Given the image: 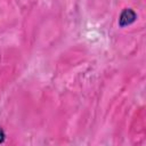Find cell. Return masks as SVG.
Listing matches in <instances>:
<instances>
[{
  "label": "cell",
  "mask_w": 146,
  "mask_h": 146,
  "mask_svg": "<svg viewBox=\"0 0 146 146\" xmlns=\"http://www.w3.org/2000/svg\"><path fill=\"white\" fill-rule=\"evenodd\" d=\"M5 137H6V136H5V132H3V130L0 128V143H2V141L5 140Z\"/></svg>",
  "instance_id": "obj_2"
},
{
  "label": "cell",
  "mask_w": 146,
  "mask_h": 146,
  "mask_svg": "<svg viewBox=\"0 0 146 146\" xmlns=\"http://www.w3.org/2000/svg\"><path fill=\"white\" fill-rule=\"evenodd\" d=\"M136 18H137V15H136V13H135L132 9H130V8L124 9V10L121 13V15H120L119 25L122 26V27H123V26H127V25L133 23V22L136 21Z\"/></svg>",
  "instance_id": "obj_1"
}]
</instances>
